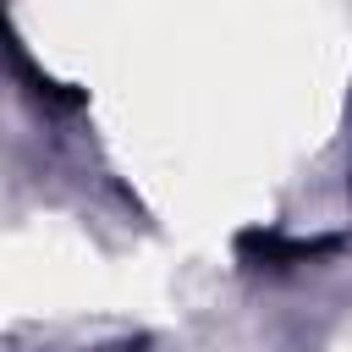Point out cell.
Returning <instances> with one entry per match:
<instances>
[{
  "instance_id": "6da1fadb",
  "label": "cell",
  "mask_w": 352,
  "mask_h": 352,
  "mask_svg": "<svg viewBox=\"0 0 352 352\" xmlns=\"http://www.w3.org/2000/svg\"><path fill=\"white\" fill-rule=\"evenodd\" d=\"M236 248H242V258H264V264H302L314 253H330V242H286L275 231H248Z\"/></svg>"
}]
</instances>
